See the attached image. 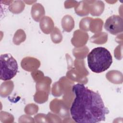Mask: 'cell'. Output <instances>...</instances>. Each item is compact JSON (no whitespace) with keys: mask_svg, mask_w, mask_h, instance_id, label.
<instances>
[{"mask_svg":"<svg viewBox=\"0 0 123 123\" xmlns=\"http://www.w3.org/2000/svg\"><path fill=\"white\" fill-rule=\"evenodd\" d=\"M75 95L70 109L72 119L78 123H95L105 120L109 113L98 93L92 91L83 84L72 86Z\"/></svg>","mask_w":123,"mask_h":123,"instance_id":"6da1fadb","label":"cell"},{"mask_svg":"<svg viewBox=\"0 0 123 123\" xmlns=\"http://www.w3.org/2000/svg\"><path fill=\"white\" fill-rule=\"evenodd\" d=\"M112 63V56L110 52L105 48H95L88 54V65L94 73H100L105 71Z\"/></svg>","mask_w":123,"mask_h":123,"instance_id":"7a4b0ae2","label":"cell"},{"mask_svg":"<svg viewBox=\"0 0 123 123\" xmlns=\"http://www.w3.org/2000/svg\"><path fill=\"white\" fill-rule=\"evenodd\" d=\"M18 64L16 60L10 54H3L0 56V79L10 80L13 78L18 72Z\"/></svg>","mask_w":123,"mask_h":123,"instance_id":"3957f363","label":"cell"},{"mask_svg":"<svg viewBox=\"0 0 123 123\" xmlns=\"http://www.w3.org/2000/svg\"><path fill=\"white\" fill-rule=\"evenodd\" d=\"M123 18L117 15L109 17L104 24L105 29L110 33L115 35L123 32Z\"/></svg>","mask_w":123,"mask_h":123,"instance_id":"277c9868","label":"cell"},{"mask_svg":"<svg viewBox=\"0 0 123 123\" xmlns=\"http://www.w3.org/2000/svg\"><path fill=\"white\" fill-rule=\"evenodd\" d=\"M49 109L52 112L62 118L70 117L69 108L62 99H53L49 104Z\"/></svg>","mask_w":123,"mask_h":123,"instance_id":"5b68a950","label":"cell"},{"mask_svg":"<svg viewBox=\"0 0 123 123\" xmlns=\"http://www.w3.org/2000/svg\"><path fill=\"white\" fill-rule=\"evenodd\" d=\"M88 39V34L81 30H75L71 39V43L75 48L84 46Z\"/></svg>","mask_w":123,"mask_h":123,"instance_id":"8992f818","label":"cell"},{"mask_svg":"<svg viewBox=\"0 0 123 123\" xmlns=\"http://www.w3.org/2000/svg\"><path fill=\"white\" fill-rule=\"evenodd\" d=\"M21 65L22 68L28 72H34L40 66V62L37 59L32 57H26L22 59Z\"/></svg>","mask_w":123,"mask_h":123,"instance_id":"52a82bcc","label":"cell"},{"mask_svg":"<svg viewBox=\"0 0 123 123\" xmlns=\"http://www.w3.org/2000/svg\"><path fill=\"white\" fill-rule=\"evenodd\" d=\"M89 5V12L93 16L101 15L104 10L105 4L101 0H88Z\"/></svg>","mask_w":123,"mask_h":123,"instance_id":"ba28073f","label":"cell"},{"mask_svg":"<svg viewBox=\"0 0 123 123\" xmlns=\"http://www.w3.org/2000/svg\"><path fill=\"white\" fill-rule=\"evenodd\" d=\"M39 26L42 31L46 34L51 33L55 28L52 19L47 16H45L40 20Z\"/></svg>","mask_w":123,"mask_h":123,"instance_id":"9c48e42d","label":"cell"},{"mask_svg":"<svg viewBox=\"0 0 123 123\" xmlns=\"http://www.w3.org/2000/svg\"><path fill=\"white\" fill-rule=\"evenodd\" d=\"M31 15L36 22H40L45 16V12L43 6L39 3H35L31 8Z\"/></svg>","mask_w":123,"mask_h":123,"instance_id":"30bf717a","label":"cell"},{"mask_svg":"<svg viewBox=\"0 0 123 123\" xmlns=\"http://www.w3.org/2000/svg\"><path fill=\"white\" fill-rule=\"evenodd\" d=\"M66 77L72 81L77 82L80 84H85L87 83L88 80L87 77H84L78 74L73 67L69 69L66 73Z\"/></svg>","mask_w":123,"mask_h":123,"instance_id":"8fae6325","label":"cell"},{"mask_svg":"<svg viewBox=\"0 0 123 123\" xmlns=\"http://www.w3.org/2000/svg\"><path fill=\"white\" fill-rule=\"evenodd\" d=\"M36 82V91L41 90L50 92L51 79L48 76H44Z\"/></svg>","mask_w":123,"mask_h":123,"instance_id":"7c38bea8","label":"cell"},{"mask_svg":"<svg viewBox=\"0 0 123 123\" xmlns=\"http://www.w3.org/2000/svg\"><path fill=\"white\" fill-rule=\"evenodd\" d=\"M106 77L109 81L113 84H119L123 83L122 73L117 70L109 71L106 74Z\"/></svg>","mask_w":123,"mask_h":123,"instance_id":"4fadbf2b","label":"cell"},{"mask_svg":"<svg viewBox=\"0 0 123 123\" xmlns=\"http://www.w3.org/2000/svg\"><path fill=\"white\" fill-rule=\"evenodd\" d=\"M74 11L80 16L87 15L89 13V5L88 0H83L78 2L77 5L74 8Z\"/></svg>","mask_w":123,"mask_h":123,"instance_id":"5bb4252c","label":"cell"},{"mask_svg":"<svg viewBox=\"0 0 123 123\" xmlns=\"http://www.w3.org/2000/svg\"><path fill=\"white\" fill-rule=\"evenodd\" d=\"M13 88L14 84L12 81L10 80L4 81L1 84L0 86V96L3 98L7 97L12 93Z\"/></svg>","mask_w":123,"mask_h":123,"instance_id":"9a60e30c","label":"cell"},{"mask_svg":"<svg viewBox=\"0 0 123 123\" xmlns=\"http://www.w3.org/2000/svg\"><path fill=\"white\" fill-rule=\"evenodd\" d=\"M61 24L64 31L70 32L74 27V21L71 15H66L62 18Z\"/></svg>","mask_w":123,"mask_h":123,"instance_id":"2e32d148","label":"cell"},{"mask_svg":"<svg viewBox=\"0 0 123 123\" xmlns=\"http://www.w3.org/2000/svg\"><path fill=\"white\" fill-rule=\"evenodd\" d=\"M74 69L75 71L82 76L86 77L89 72L86 70L85 66V62L83 60L76 59L74 61Z\"/></svg>","mask_w":123,"mask_h":123,"instance_id":"e0dca14e","label":"cell"},{"mask_svg":"<svg viewBox=\"0 0 123 123\" xmlns=\"http://www.w3.org/2000/svg\"><path fill=\"white\" fill-rule=\"evenodd\" d=\"M25 7V4L24 1L15 0L9 5V10L14 14H18L24 11Z\"/></svg>","mask_w":123,"mask_h":123,"instance_id":"ac0fdd59","label":"cell"},{"mask_svg":"<svg viewBox=\"0 0 123 123\" xmlns=\"http://www.w3.org/2000/svg\"><path fill=\"white\" fill-rule=\"evenodd\" d=\"M103 25V21L100 18H92L89 25V31L94 33H97L102 31Z\"/></svg>","mask_w":123,"mask_h":123,"instance_id":"d6986e66","label":"cell"},{"mask_svg":"<svg viewBox=\"0 0 123 123\" xmlns=\"http://www.w3.org/2000/svg\"><path fill=\"white\" fill-rule=\"evenodd\" d=\"M108 40V35L105 32H100L95 34L91 37L90 41L97 44H103L106 43Z\"/></svg>","mask_w":123,"mask_h":123,"instance_id":"ffe728a7","label":"cell"},{"mask_svg":"<svg viewBox=\"0 0 123 123\" xmlns=\"http://www.w3.org/2000/svg\"><path fill=\"white\" fill-rule=\"evenodd\" d=\"M88 52L89 49L85 46L80 48H75L73 50V53L76 59L82 60L86 57Z\"/></svg>","mask_w":123,"mask_h":123,"instance_id":"44dd1931","label":"cell"},{"mask_svg":"<svg viewBox=\"0 0 123 123\" xmlns=\"http://www.w3.org/2000/svg\"><path fill=\"white\" fill-rule=\"evenodd\" d=\"M49 94V93L45 91H36L34 96V101L39 104L43 103L48 100Z\"/></svg>","mask_w":123,"mask_h":123,"instance_id":"7402d4cb","label":"cell"},{"mask_svg":"<svg viewBox=\"0 0 123 123\" xmlns=\"http://www.w3.org/2000/svg\"><path fill=\"white\" fill-rule=\"evenodd\" d=\"M26 37V34L23 29H18L14 33L12 42L15 45H19L25 40Z\"/></svg>","mask_w":123,"mask_h":123,"instance_id":"603a6c76","label":"cell"},{"mask_svg":"<svg viewBox=\"0 0 123 123\" xmlns=\"http://www.w3.org/2000/svg\"><path fill=\"white\" fill-rule=\"evenodd\" d=\"M50 37L52 41L55 44L61 43L62 40V35L60 30L57 27H55L51 33Z\"/></svg>","mask_w":123,"mask_h":123,"instance_id":"cb8c5ba5","label":"cell"},{"mask_svg":"<svg viewBox=\"0 0 123 123\" xmlns=\"http://www.w3.org/2000/svg\"><path fill=\"white\" fill-rule=\"evenodd\" d=\"M92 18L89 17H87L83 18L79 23V27L80 29L83 31H89V25Z\"/></svg>","mask_w":123,"mask_h":123,"instance_id":"d4e9b609","label":"cell"},{"mask_svg":"<svg viewBox=\"0 0 123 123\" xmlns=\"http://www.w3.org/2000/svg\"><path fill=\"white\" fill-rule=\"evenodd\" d=\"M24 111L26 114L32 115L37 113L38 111V107L37 105L34 103L28 104L25 107Z\"/></svg>","mask_w":123,"mask_h":123,"instance_id":"484cf974","label":"cell"},{"mask_svg":"<svg viewBox=\"0 0 123 123\" xmlns=\"http://www.w3.org/2000/svg\"><path fill=\"white\" fill-rule=\"evenodd\" d=\"M0 119L2 123H12L14 121V117L8 112L1 111L0 113Z\"/></svg>","mask_w":123,"mask_h":123,"instance_id":"4316f807","label":"cell"},{"mask_svg":"<svg viewBox=\"0 0 123 123\" xmlns=\"http://www.w3.org/2000/svg\"><path fill=\"white\" fill-rule=\"evenodd\" d=\"M47 119L48 123H62V121L60 117L55 114L49 112L47 115Z\"/></svg>","mask_w":123,"mask_h":123,"instance_id":"83f0119b","label":"cell"},{"mask_svg":"<svg viewBox=\"0 0 123 123\" xmlns=\"http://www.w3.org/2000/svg\"><path fill=\"white\" fill-rule=\"evenodd\" d=\"M34 120L36 123H48L46 115L43 113H38L35 115Z\"/></svg>","mask_w":123,"mask_h":123,"instance_id":"f1b7e54d","label":"cell"},{"mask_svg":"<svg viewBox=\"0 0 123 123\" xmlns=\"http://www.w3.org/2000/svg\"><path fill=\"white\" fill-rule=\"evenodd\" d=\"M18 122L19 123H35V120L32 117L28 115H22L19 118Z\"/></svg>","mask_w":123,"mask_h":123,"instance_id":"f546056e","label":"cell"},{"mask_svg":"<svg viewBox=\"0 0 123 123\" xmlns=\"http://www.w3.org/2000/svg\"><path fill=\"white\" fill-rule=\"evenodd\" d=\"M122 50V44L118 46L114 50V56L118 60H121L122 58V52H120V51Z\"/></svg>","mask_w":123,"mask_h":123,"instance_id":"4dcf8cb0","label":"cell"},{"mask_svg":"<svg viewBox=\"0 0 123 123\" xmlns=\"http://www.w3.org/2000/svg\"><path fill=\"white\" fill-rule=\"evenodd\" d=\"M78 2L76 1H65L64 2V7L66 9L72 8V7H76Z\"/></svg>","mask_w":123,"mask_h":123,"instance_id":"1f68e13d","label":"cell"},{"mask_svg":"<svg viewBox=\"0 0 123 123\" xmlns=\"http://www.w3.org/2000/svg\"><path fill=\"white\" fill-rule=\"evenodd\" d=\"M24 2H25L26 3H27V4H29V5H30V4H32V3L33 2H36V1H24Z\"/></svg>","mask_w":123,"mask_h":123,"instance_id":"d6a6232c","label":"cell"}]
</instances>
